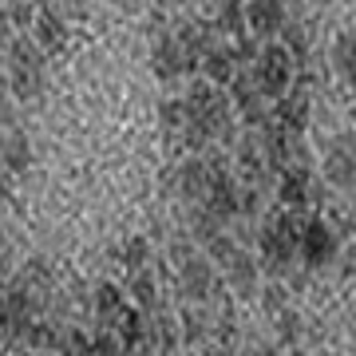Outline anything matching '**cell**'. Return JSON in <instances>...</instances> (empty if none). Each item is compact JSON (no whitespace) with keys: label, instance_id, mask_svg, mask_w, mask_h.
<instances>
[{"label":"cell","instance_id":"27","mask_svg":"<svg viewBox=\"0 0 356 356\" xmlns=\"http://www.w3.org/2000/svg\"><path fill=\"white\" fill-rule=\"evenodd\" d=\"M0 285H4V266H0Z\"/></svg>","mask_w":356,"mask_h":356},{"label":"cell","instance_id":"18","mask_svg":"<svg viewBox=\"0 0 356 356\" xmlns=\"http://www.w3.org/2000/svg\"><path fill=\"white\" fill-rule=\"evenodd\" d=\"M4 163L16 166V170H20V166H28V143L20 139V135H13V139L4 143Z\"/></svg>","mask_w":356,"mask_h":356},{"label":"cell","instance_id":"28","mask_svg":"<svg viewBox=\"0 0 356 356\" xmlns=\"http://www.w3.org/2000/svg\"><path fill=\"white\" fill-rule=\"evenodd\" d=\"M0 103H4V95H0Z\"/></svg>","mask_w":356,"mask_h":356},{"label":"cell","instance_id":"22","mask_svg":"<svg viewBox=\"0 0 356 356\" xmlns=\"http://www.w3.org/2000/svg\"><path fill=\"white\" fill-rule=\"evenodd\" d=\"M123 261H127L131 269H139L143 261H147V242H143V238H135V242H127V250H123Z\"/></svg>","mask_w":356,"mask_h":356},{"label":"cell","instance_id":"9","mask_svg":"<svg viewBox=\"0 0 356 356\" xmlns=\"http://www.w3.org/2000/svg\"><path fill=\"white\" fill-rule=\"evenodd\" d=\"M206 202H210V210H214L222 222H226V218H234L238 210H242L238 186H234L226 175H218V170H214V182H210V194H206Z\"/></svg>","mask_w":356,"mask_h":356},{"label":"cell","instance_id":"14","mask_svg":"<svg viewBox=\"0 0 356 356\" xmlns=\"http://www.w3.org/2000/svg\"><path fill=\"white\" fill-rule=\"evenodd\" d=\"M305 115H309L305 95H293V99H281L277 119H281V127H285V131H301V127H305Z\"/></svg>","mask_w":356,"mask_h":356},{"label":"cell","instance_id":"20","mask_svg":"<svg viewBox=\"0 0 356 356\" xmlns=\"http://www.w3.org/2000/svg\"><path fill=\"white\" fill-rule=\"evenodd\" d=\"M163 123L166 127H186V99H170V103H163Z\"/></svg>","mask_w":356,"mask_h":356},{"label":"cell","instance_id":"13","mask_svg":"<svg viewBox=\"0 0 356 356\" xmlns=\"http://www.w3.org/2000/svg\"><path fill=\"white\" fill-rule=\"evenodd\" d=\"M202 67H206V76L214 79V83H229V76H234V51L210 48L206 60H202Z\"/></svg>","mask_w":356,"mask_h":356},{"label":"cell","instance_id":"24","mask_svg":"<svg viewBox=\"0 0 356 356\" xmlns=\"http://www.w3.org/2000/svg\"><path fill=\"white\" fill-rule=\"evenodd\" d=\"M182 325H186V341H198V337H202V317H194V313H186V317H182Z\"/></svg>","mask_w":356,"mask_h":356},{"label":"cell","instance_id":"23","mask_svg":"<svg viewBox=\"0 0 356 356\" xmlns=\"http://www.w3.org/2000/svg\"><path fill=\"white\" fill-rule=\"evenodd\" d=\"M285 48H289L293 56H301V51H305V28H301V24H285Z\"/></svg>","mask_w":356,"mask_h":356},{"label":"cell","instance_id":"5","mask_svg":"<svg viewBox=\"0 0 356 356\" xmlns=\"http://www.w3.org/2000/svg\"><path fill=\"white\" fill-rule=\"evenodd\" d=\"M245 24L257 36H273L285 28V0H250L245 4Z\"/></svg>","mask_w":356,"mask_h":356},{"label":"cell","instance_id":"15","mask_svg":"<svg viewBox=\"0 0 356 356\" xmlns=\"http://www.w3.org/2000/svg\"><path fill=\"white\" fill-rule=\"evenodd\" d=\"M95 305H99V317L103 321L123 317V293L115 289V285H103V289L95 293Z\"/></svg>","mask_w":356,"mask_h":356},{"label":"cell","instance_id":"17","mask_svg":"<svg viewBox=\"0 0 356 356\" xmlns=\"http://www.w3.org/2000/svg\"><path fill=\"white\" fill-rule=\"evenodd\" d=\"M131 293H135V305H139V309H154V297H159V289H154V277H147V273H135V277H131Z\"/></svg>","mask_w":356,"mask_h":356},{"label":"cell","instance_id":"8","mask_svg":"<svg viewBox=\"0 0 356 356\" xmlns=\"http://www.w3.org/2000/svg\"><path fill=\"white\" fill-rule=\"evenodd\" d=\"M178 289H182V297H186V301H206V297H210V289H214V269L206 266V261H198V257H186V261H182Z\"/></svg>","mask_w":356,"mask_h":356},{"label":"cell","instance_id":"6","mask_svg":"<svg viewBox=\"0 0 356 356\" xmlns=\"http://www.w3.org/2000/svg\"><path fill=\"white\" fill-rule=\"evenodd\" d=\"M178 191L182 198H206L210 194V182H214V166L206 163V159H186V163L178 166Z\"/></svg>","mask_w":356,"mask_h":356},{"label":"cell","instance_id":"21","mask_svg":"<svg viewBox=\"0 0 356 356\" xmlns=\"http://www.w3.org/2000/svg\"><path fill=\"white\" fill-rule=\"evenodd\" d=\"M210 254H214L218 261H229V257L238 254V250H234V238H226V234H214V238H210Z\"/></svg>","mask_w":356,"mask_h":356},{"label":"cell","instance_id":"25","mask_svg":"<svg viewBox=\"0 0 356 356\" xmlns=\"http://www.w3.org/2000/svg\"><path fill=\"white\" fill-rule=\"evenodd\" d=\"M91 353H115V341L107 337V332H99V337H95V344H91Z\"/></svg>","mask_w":356,"mask_h":356},{"label":"cell","instance_id":"4","mask_svg":"<svg viewBox=\"0 0 356 356\" xmlns=\"http://www.w3.org/2000/svg\"><path fill=\"white\" fill-rule=\"evenodd\" d=\"M325 178L332 186H356V139H337L325 154Z\"/></svg>","mask_w":356,"mask_h":356},{"label":"cell","instance_id":"26","mask_svg":"<svg viewBox=\"0 0 356 356\" xmlns=\"http://www.w3.org/2000/svg\"><path fill=\"white\" fill-rule=\"evenodd\" d=\"M281 337H285V341H293V337H297V317H289V313L281 317Z\"/></svg>","mask_w":356,"mask_h":356},{"label":"cell","instance_id":"12","mask_svg":"<svg viewBox=\"0 0 356 356\" xmlns=\"http://www.w3.org/2000/svg\"><path fill=\"white\" fill-rule=\"evenodd\" d=\"M229 269V285L238 293H254V277H257V269H254V257H245V254H234L226 261Z\"/></svg>","mask_w":356,"mask_h":356},{"label":"cell","instance_id":"10","mask_svg":"<svg viewBox=\"0 0 356 356\" xmlns=\"http://www.w3.org/2000/svg\"><path fill=\"white\" fill-rule=\"evenodd\" d=\"M305 191H309V175L301 166H285V175H281V202L305 206Z\"/></svg>","mask_w":356,"mask_h":356},{"label":"cell","instance_id":"7","mask_svg":"<svg viewBox=\"0 0 356 356\" xmlns=\"http://www.w3.org/2000/svg\"><path fill=\"white\" fill-rule=\"evenodd\" d=\"M151 64L159 72V79H175L186 72V56H182V40L178 36H159L151 48Z\"/></svg>","mask_w":356,"mask_h":356},{"label":"cell","instance_id":"1","mask_svg":"<svg viewBox=\"0 0 356 356\" xmlns=\"http://www.w3.org/2000/svg\"><path fill=\"white\" fill-rule=\"evenodd\" d=\"M254 83L261 95H285L293 83V51L285 44H269L261 56H257L254 67Z\"/></svg>","mask_w":356,"mask_h":356},{"label":"cell","instance_id":"19","mask_svg":"<svg viewBox=\"0 0 356 356\" xmlns=\"http://www.w3.org/2000/svg\"><path fill=\"white\" fill-rule=\"evenodd\" d=\"M218 24L226 28V32H242L245 28V13H242V4H222V16H218Z\"/></svg>","mask_w":356,"mask_h":356},{"label":"cell","instance_id":"11","mask_svg":"<svg viewBox=\"0 0 356 356\" xmlns=\"http://www.w3.org/2000/svg\"><path fill=\"white\" fill-rule=\"evenodd\" d=\"M332 64H337V72L356 88V32H344V36L337 40V48H332Z\"/></svg>","mask_w":356,"mask_h":356},{"label":"cell","instance_id":"16","mask_svg":"<svg viewBox=\"0 0 356 356\" xmlns=\"http://www.w3.org/2000/svg\"><path fill=\"white\" fill-rule=\"evenodd\" d=\"M143 341H147L143 317L135 309H123V348H143Z\"/></svg>","mask_w":356,"mask_h":356},{"label":"cell","instance_id":"2","mask_svg":"<svg viewBox=\"0 0 356 356\" xmlns=\"http://www.w3.org/2000/svg\"><path fill=\"white\" fill-rule=\"evenodd\" d=\"M297 254L305 257L309 266H329L332 257H337V234H332L321 218H309L305 229H301V250Z\"/></svg>","mask_w":356,"mask_h":356},{"label":"cell","instance_id":"3","mask_svg":"<svg viewBox=\"0 0 356 356\" xmlns=\"http://www.w3.org/2000/svg\"><path fill=\"white\" fill-rule=\"evenodd\" d=\"M13 91L20 99H32L40 91V56L32 44H16L13 48Z\"/></svg>","mask_w":356,"mask_h":356}]
</instances>
